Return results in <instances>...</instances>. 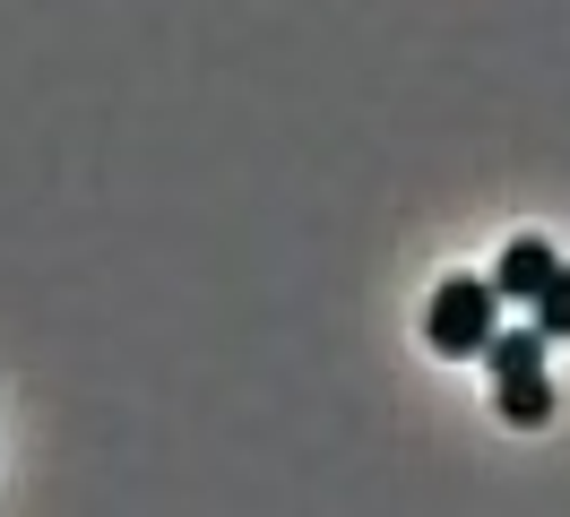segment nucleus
<instances>
[{
	"mask_svg": "<svg viewBox=\"0 0 570 517\" xmlns=\"http://www.w3.org/2000/svg\"><path fill=\"white\" fill-rule=\"evenodd\" d=\"M493 319H501L493 276H450V285L432 294V310H424V337H432V354L475 362V354H484V337H493Z\"/></svg>",
	"mask_w": 570,
	"mask_h": 517,
	"instance_id": "1",
	"label": "nucleus"
},
{
	"mask_svg": "<svg viewBox=\"0 0 570 517\" xmlns=\"http://www.w3.org/2000/svg\"><path fill=\"white\" fill-rule=\"evenodd\" d=\"M493 406H501V422H519V431H535V422L553 414V379H544V362H519V371H493Z\"/></svg>",
	"mask_w": 570,
	"mask_h": 517,
	"instance_id": "2",
	"label": "nucleus"
},
{
	"mask_svg": "<svg viewBox=\"0 0 570 517\" xmlns=\"http://www.w3.org/2000/svg\"><path fill=\"white\" fill-rule=\"evenodd\" d=\"M553 268H562V259H553V241L519 233L510 250H501V268H493V294H501V302H535V285H544Z\"/></svg>",
	"mask_w": 570,
	"mask_h": 517,
	"instance_id": "3",
	"label": "nucleus"
},
{
	"mask_svg": "<svg viewBox=\"0 0 570 517\" xmlns=\"http://www.w3.org/2000/svg\"><path fill=\"white\" fill-rule=\"evenodd\" d=\"M535 337H544V345L570 337V268H553L544 285H535Z\"/></svg>",
	"mask_w": 570,
	"mask_h": 517,
	"instance_id": "4",
	"label": "nucleus"
}]
</instances>
